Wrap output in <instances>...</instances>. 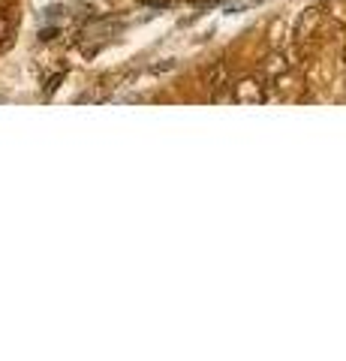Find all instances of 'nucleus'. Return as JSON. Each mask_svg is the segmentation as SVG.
Returning <instances> with one entry per match:
<instances>
[{"label": "nucleus", "mask_w": 346, "mask_h": 361, "mask_svg": "<svg viewBox=\"0 0 346 361\" xmlns=\"http://www.w3.org/2000/svg\"><path fill=\"white\" fill-rule=\"evenodd\" d=\"M235 99L238 103H262L265 94H262V87L256 78H244L241 85H235Z\"/></svg>", "instance_id": "nucleus-1"}, {"label": "nucleus", "mask_w": 346, "mask_h": 361, "mask_svg": "<svg viewBox=\"0 0 346 361\" xmlns=\"http://www.w3.org/2000/svg\"><path fill=\"white\" fill-rule=\"evenodd\" d=\"M208 85L214 87V90H220L223 85H229V78H226V63H217L214 70L208 73Z\"/></svg>", "instance_id": "nucleus-2"}, {"label": "nucleus", "mask_w": 346, "mask_h": 361, "mask_svg": "<svg viewBox=\"0 0 346 361\" xmlns=\"http://www.w3.org/2000/svg\"><path fill=\"white\" fill-rule=\"evenodd\" d=\"M316 21H319V13H316V9H310V18H307V25H304V21H301V37H307V33L314 30V25H316Z\"/></svg>", "instance_id": "nucleus-3"}]
</instances>
